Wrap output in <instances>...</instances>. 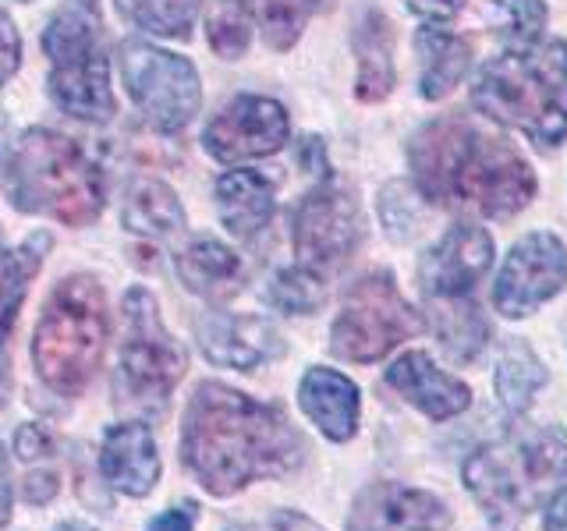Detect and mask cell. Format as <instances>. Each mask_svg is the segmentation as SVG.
Segmentation results:
<instances>
[{
  "mask_svg": "<svg viewBox=\"0 0 567 531\" xmlns=\"http://www.w3.org/2000/svg\"><path fill=\"white\" fill-rule=\"evenodd\" d=\"M507 11V25H504V40L532 46L539 40V32L546 25V4L543 0H501Z\"/></svg>",
  "mask_w": 567,
  "mask_h": 531,
  "instance_id": "d6a6232c",
  "label": "cell"
},
{
  "mask_svg": "<svg viewBox=\"0 0 567 531\" xmlns=\"http://www.w3.org/2000/svg\"><path fill=\"white\" fill-rule=\"evenodd\" d=\"M106 336H111V312L103 288L85 273L68 277L53 288L35 323L32 365L53 394L79 397L96 376Z\"/></svg>",
  "mask_w": 567,
  "mask_h": 531,
  "instance_id": "8992f818",
  "label": "cell"
},
{
  "mask_svg": "<svg viewBox=\"0 0 567 531\" xmlns=\"http://www.w3.org/2000/svg\"><path fill=\"white\" fill-rule=\"evenodd\" d=\"M546 531H567V489H560L554 500L546 503V518H543Z\"/></svg>",
  "mask_w": 567,
  "mask_h": 531,
  "instance_id": "f35d334b",
  "label": "cell"
},
{
  "mask_svg": "<svg viewBox=\"0 0 567 531\" xmlns=\"http://www.w3.org/2000/svg\"><path fill=\"white\" fill-rule=\"evenodd\" d=\"M53 531H96L93 524H82V521H64V524H58Z\"/></svg>",
  "mask_w": 567,
  "mask_h": 531,
  "instance_id": "b9f144b4",
  "label": "cell"
},
{
  "mask_svg": "<svg viewBox=\"0 0 567 531\" xmlns=\"http://www.w3.org/2000/svg\"><path fill=\"white\" fill-rule=\"evenodd\" d=\"M192 528H195V503H182L153 518L146 531H192Z\"/></svg>",
  "mask_w": 567,
  "mask_h": 531,
  "instance_id": "8d00e7d4",
  "label": "cell"
},
{
  "mask_svg": "<svg viewBox=\"0 0 567 531\" xmlns=\"http://www.w3.org/2000/svg\"><path fill=\"white\" fill-rule=\"evenodd\" d=\"M412 181L430 206L507 220L536 195V170L504 135L465 117H440L408 146Z\"/></svg>",
  "mask_w": 567,
  "mask_h": 531,
  "instance_id": "7a4b0ae2",
  "label": "cell"
},
{
  "mask_svg": "<svg viewBox=\"0 0 567 531\" xmlns=\"http://www.w3.org/2000/svg\"><path fill=\"white\" fill-rule=\"evenodd\" d=\"M301 412L333 442H348L359 429V386L337 368H309L298 386Z\"/></svg>",
  "mask_w": 567,
  "mask_h": 531,
  "instance_id": "ffe728a7",
  "label": "cell"
},
{
  "mask_svg": "<svg viewBox=\"0 0 567 531\" xmlns=\"http://www.w3.org/2000/svg\"><path fill=\"white\" fill-rule=\"evenodd\" d=\"M4 181L14 209L68 227L93 223L106 202L100 167L75 142L50 128H29L14 142Z\"/></svg>",
  "mask_w": 567,
  "mask_h": 531,
  "instance_id": "277c9868",
  "label": "cell"
},
{
  "mask_svg": "<svg viewBox=\"0 0 567 531\" xmlns=\"http://www.w3.org/2000/svg\"><path fill=\"white\" fill-rule=\"evenodd\" d=\"M567 478V439L554 429L493 442L465 460V486L486 510L489 531H518L528 510L546 507Z\"/></svg>",
  "mask_w": 567,
  "mask_h": 531,
  "instance_id": "5b68a950",
  "label": "cell"
},
{
  "mask_svg": "<svg viewBox=\"0 0 567 531\" xmlns=\"http://www.w3.org/2000/svg\"><path fill=\"white\" fill-rule=\"evenodd\" d=\"M174 266L185 288L203 298H227L241 283V259L217 238H195L174 256Z\"/></svg>",
  "mask_w": 567,
  "mask_h": 531,
  "instance_id": "603a6c76",
  "label": "cell"
},
{
  "mask_svg": "<svg viewBox=\"0 0 567 531\" xmlns=\"http://www.w3.org/2000/svg\"><path fill=\"white\" fill-rule=\"evenodd\" d=\"M451 510L440 496L401 482L369 486L348 513L344 531H447Z\"/></svg>",
  "mask_w": 567,
  "mask_h": 531,
  "instance_id": "9a60e30c",
  "label": "cell"
},
{
  "mask_svg": "<svg viewBox=\"0 0 567 531\" xmlns=\"http://www.w3.org/2000/svg\"><path fill=\"white\" fill-rule=\"evenodd\" d=\"M422 195L419 188H408L404 181L386 185L380 195V212H383V223L390 230L394 241H408L412 235H419L422 223H425V212H422Z\"/></svg>",
  "mask_w": 567,
  "mask_h": 531,
  "instance_id": "4dcf8cb0",
  "label": "cell"
},
{
  "mask_svg": "<svg viewBox=\"0 0 567 531\" xmlns=\"http://www.w3.org/2000/svg\"><path fill=\"white\" fill-rule=\"evenodd\" d=\"M100 471L124 496H150L159 482L156 439L142 421L111 425L100 447Z\"/></svg>",
  "mask_w": 567,
  "mask_h": 531,
  "instance_id": "ac0fdd59",
  "label": "cell"
},
{
  "mask_svg": "<svg viewBox=\"0 0 567 531\" xmlns=\"http://www.w3.org/2000/svg\"><path fill=\"white\" fill-rule=\"evenodd\" d=\"M546 383L543 362L525 344H511L496 365V397L511 415H522Z\"/></svg>",
  "mask_w": 567,
  "mask_h": 531,
  "instance_id": "4316f807",
  "label": "cell"
},
{
  "mask_svg": "<svg viewBox=\"0 0 567 531\" xmlns=\"http://www.w3.org/2000/svg\"><path fill=\"white\" fill-rule=\"evenodd\" d=\"M8 156H11V146H8V121L0 117V174L8 167Z\"/></svg>",
  "mask_w": 567,
  "mask_h": 531,
  "instance_id": "60d3db41",
  "label": "cell"
},
{
  "mask_svg": "<svg viewBox=\"0 0 567 531\" xmlns=\"http://www.w3.org/2000/svg\"><path fill=\"white\" fill-rule=\"evenodd\" d=\"M14 454L22 460H43L53 454V439L43 425H22V429L14 433Z\"/></svg>",
  "mask_w": 567,
  "mask_h": 531,
  "instance_id": "e575fe53",
  "label": "cell"
},
{
  "mask_svg": "<svg viewBox=\"0 0 567 531\" xmlns=\"http://www.w3.org/2000/svg\"><path fill=\"white\" fill-rule=\"evenodd\" d=\"M114 4L132 25L146 29L150 35L188 40L195 18H199L203 0H114Z\"/></svg>",
  "mask_w": 567,
  "mask_h": 531,
  "instance_id": "83f0119b",
  "label": "cell"
},
{
  "mask_svg": "<svg viewBox=\"0 0 567 531\" xmlns=\"http://www.w3.org/2000/svg\"><path fill=\"white\" fill-rule=\"evenodd\" d=\"M291 135L288 111L270 96H235L224 111L206 124L203 146L220 164L274 156Z\"/></svg>",
  "mask_w": 567,
  "mask_h": 531,
  "instance_id": "4fadbf2b",
  "label": "cell"
},
{
  "mask_svg": "<svg viewBox=\"0 0 567 531\" xmlns=\"http://www.w3.org/2000/svg\"><path fill=\"white\" fill-rule=\"evenodd\" d=\"M415 46L422 53V96L443 100L451 88L468 75L472 67V43L461 40L457 32H447L440 25H425L415 35Z\"/></svg>",
  "mask_w": 567,
  "mask_h": 531,
  "instance_id": "cb8c5ba5",
  "label": "cell"
},
{
  "mask_svg": "<svg viewBox=\"0 0 567 531\" xmlns=\"http://www.w3.org/2000/svg\"><path fill=\"white\" fill-rule=\"evenodd\" d=\"M206 35H209V46L217 50L224 61H238L248 50V40H252V25H248L241 0H217L206 18Z\"/></svg>",
  "mask_w": 567,
  "mask_h": 531,
  "instance_id": "f1b7e54d",
  "label": "cell"
},
{
  "mask_svg": "<svg viewBox=\"0 0 567 531\" xmlns=\"http://www.w3.org/2000/svg\"><path fill=\"white\" fill-rule=\"evenodd\" d=\"M422 330V315L404 301L394 277L369 273L348 288L341 315L330 330V347L348 362H380L386 351Z\"/></svg>",
  "mask_w": 567,
  "mask_h": 531,
  "instance_id": "9c48e42d",
  "label": "cell"
},
{
  "mask_svg": "<svg viewBox=\"0 0 567 531\" xmlns=\"http://www.w3.org/2000/svg\"><path fill=\"white\" fill-rule=\"evenodd\" d=\"M195 336H199V347L213 365H227L241 372L280 354L277 330L256 315L203 312L195 319Z\"/></svg>",
  "mask_w": 567,
  "mask_h": 531,
  "instance_id": "2e32d148",
  "label": "cell"
},
{
  "mask_svg": "<svg viewBox=\"0 0 567 531\" xmlns=\"http://www.w3.org/2000/svg\"><path fill=\"white\" fill-rule=\"evenodd\" d=\"M188 358L182 344L167 333L159 319L156 298L146 288L124 294V333L117 354V400L150 415H164V407L182 383Z\"/></svg>",
  "mask_w": 567,
  "mask_h": 531,
  "instance_id": "ba28073f",
  "label": "cell"
},
{
  "mask_svg": "<svg viewBox=\"0 0 567 531\" xmlns=\"http://www.w3.org/2000/svg\"><path fill=\"white\" fill-rule=\"evenodd\" d=\"M11 521V471H8V454L0 447V528Z\"/></svg>",
  "mask_w": 567,
  "mask_h": 531,
  "instance_id": "ab89813d",
  "label": "cell"
},
{
  "mask_svg": "<svg viewBox=\"0 0 567 531\" xmlns=\"http://www.w3.org/2000/svg\"><path fill=\"white\" fill-rule=\"evenodd\" d=\"M301 439L274 404L245 397L224 383H199L182 429V460L213 496H235L259 478L291 471Z\"/></svg>",
  "mask_w": 567,
  "mask_h": 531,
  "instance_id": "6da1fadb",
  "label": "cell"
},
{
  "mask_svg": "<svg viewBox=\"0 0 567 531\" xmlns=\"http://www.w3.org/2000/svg\"><path fill=\"white\" fill-rule=\"evenodd\" d=\"M245 14L259 25L270 50H291L306 32L319 0H241Z\"/></svg>",
  "mask_w": 567,
  "mask_h": 531,
  "instance_id": "484cf974",
  "label": "cell"
},
{
  "mask_svg": "<svg viewBox=\"0 0 567 531\" xmlns=\"http://www.w3.org/2000/svg\"><path fill=\"white\" fill-rule=\"evenodd\" d=\"M359 75H354V96L362 103H380L394 93L398 67H394V25L380 8H365L351 32Z\"/></svg>",
  "mask_w": 567,
  "mask_h": 531,
  "instance_id": "d6986e66",
  "label": "cell"
},
{
  "mask_svg": "<svg viewBox=\"0 0 567 531\" xmlns=\"http://www.w3.org/2000/svg\"><path fill=\"white\" fill-rule=\"evenodd\" d=\"M61 482L53 471H40V475H29L25 478V500L29 503H50L53 496H58Z\"/></svg>",
  "mask_w": 567,
  "mask_h": 531,
  "instance_id": "74e56055",
  "label": "cell"
},
{
  "mask_svg": "<svg viewBox=\"0 0 567 531\" xmlns=\"http://www.w3.org/2000/svg\"><path fill=\"white\" fill-rule=\"evenodd\" d=\"M567 288V248L549 230L525 235L511 248L493 288V305L504 319H525Z\"/></svg>",
  "mask_w": 567,
  "mask_h": 531,
  "instance_id": "7c38bea8",
  "label": "cell"
},
{
  "mask_svg": "<svg viewBox=\"0 0 567 531\" xmlns=\"http://www.w3.org/2000/svg\"><path fill=\"white\" fill-rule=\"evenodd\" d=\"M440 336L447 341V347L457 354V358H475L486 344V326L472 305V312L468 309L447 312V323H440Z\"/></svg>",
  "mask_w": 567,
  "mask_h": 531,
  "instance_id": "1f68e13d",
  "label": "cell"
},
{
  "mask_svg": "<svg viewBox=\"0 0 567 531\" xmlns=\"http://www.w3.org/2000/svg\"><path fill=\"white\" fill-rule=\"evenodd\" d=\"M121 227L142 238H171L185 227V209L177 191L156 177H138L121 202Z\"/></svg>",
  "mask_w": 567,
  "mask_h": 531,
  "instance_id": "7402d4cb",
  "label": "cell"
},
{
  "mask_svg": "<svg viewBox=\"0 0 567 531\" xmlns=\"http://www.w3.org/2000/svg\"><path fill=\"white\" fill-rule=\"evenodd\" d=\"M18 64H22V35H18L8 11L0 8V85L14 75Z\"/></svg>",
  "mask_w": 567,
  "mask_h": 531,
  "instance_id": "836d02e7",
  "label": "cell"
},
{
  "mask_svg": "<svg viewBox=\"0 0 567 531\" xmlns=\"http://www.w3.org/2000/svg\"><path fill=\"white\" fill-rule=\"evenodd\" d=\"M386 383L433 421H447L472 404V389L461 379H454L451 372L436 368V362L425 351L401 354V358L386 368Z\"/></svg>",
  "mask_w": 567,
  "mask_h": 531,
  "instance_id": "e0dca14e",
  "label": "cell"
},
{
  "mask_svg": "<svg viewBox=\"0 0 567 531\" xmlns=\"http://www.w3.org/2000/svg\"><path fill=\"white\" fill-rule=\"evenodd\" d=\"M362 209L359 199L341 181L327 177L323 185H316L306 199L295 209L291 238L298 266H306L312 273H330L341 262L351 259V252L362 241Z\"/></svg>",
  "mask_w": 567,
  "mask_h": 531,
  "instance_id": "8fae6325",
  "label": "cell"
},
{
  "mask_svg": "<svg viewBox=\"0 0 567 531\" xmlns=\"http://www.w3.org/2000/svg\"><path fill=\"white\" fill-rule=\"evenodd\" d=\"M472 103L543 149L560 146L567 138V43H532L489 61L475 75Z\"/></svg>",
  "mask_w": 567,
  "mask_h": 531,
  "instance_id": "3957f363",
  "label": "cell"
},
{
  "mask_svg": "<svg viewBox=\"0 0 567 531\" xmlns=\"http://www.w3.org/2000/svg\"><path fill=\"white\" fill-rule=\"evenodd\" d=\"M270 305H277L280 312H316L323 305V277L306 270V266H291V270H280L274 280H270Z\"/></svg>",
  "mask_w": 567,
  "mask_h": 531,
  "instance_id": "f546056e",
  "label": "cell"
},
{
  "mask_svg": "<svg viewBox=\"0 0 567 531\" xmlns=\"http://www.w3.org/2000/svg\"><path fill=\"white\" fill-rule=\"evenodd\" d=\"M117 64L128 96L156 132L174 135L195 121L203 106V82L188 58H177V53L142 40H128L121 43Z\"/></svg>",
  "mask_w": 567,
  "mask_h": 531,
  "instance_id": "30bf717a",
  "label": "cell"
},
{
  "mask_svg": "<svg viewBox=\"0 0 567 531\" xmlns=\"http://www.w3.org/2000/svg\"><path fill=\"white\" fill-rule=\"evenodd\" d=\"M50 248V235H29L18 248H0V351L14 330V319L25 305L29 280L40 273L43 256Z\"/></svg>",
  "mask_w": 567,
  "mask_h": 531,
  "instance_id": "d4e9b609",
  "label": "cell"
},
{
  "mask_svg": "<svg viewBox=\"0 0 567 531\" xmlns=\"http://www.w3.org/2000/svg\"><path fill=\"white\" fill-rule=\"evenodd\" d=\"M43 50L50 58L53 103L75 121H111L117 103L111 88V61H106L96 0H68L50 18L43 32Z\"/></svg>",
  "mask_w": 567,
  "mask_h": 531,
  "instance_id": "52a82bcc",
  "label": "cell"
},
{
  "mask_svg": "<svg viewBox=\"0 0 567 531\" xmlns=\"http://www.w3.org/2000/svg\"><path fill=\"white\" fill-rule=\"evenodd\" d=\"M217 209L235 238H256L274 220V181L259 170H227L217 181Z\"/></svg>",
  "mask_w": 567,
  "mask_h": 531,
  "instance_id": "44dd1931",
  "label": "cell"
},
{
  "mask_svg": "<svg viewBox=\"0 0 567 531\" xmlns=\"http://www.w3.org/2000/svg\"><path fill=\"white\" fill-rule=\"evenodd\" d=\"M493 266V238L475 223H457L419 262L422 291L436 301H457L475 291V283Z\"/></svg>",
  "mask_w": 567,
  "mask_h": 531,
  "instance_id": "5bb4252c",
  "label": "cell"
},
{
  "mask_svg": "<svg viewBox=\"0 0 567 531\" xmlns=\"http://www.w3.org/2000/svg\"><path fill=\"white\" fill-rule=\"evenodd\" d=\"M465 8V0H408V11L425 18L430 25H443V22H454Z\"/></svg>",
  "mask_w": 567,
  "mask_h": 531,
  "instance_id": "d590c367",
  "label": "cell"
}]
</instances>
